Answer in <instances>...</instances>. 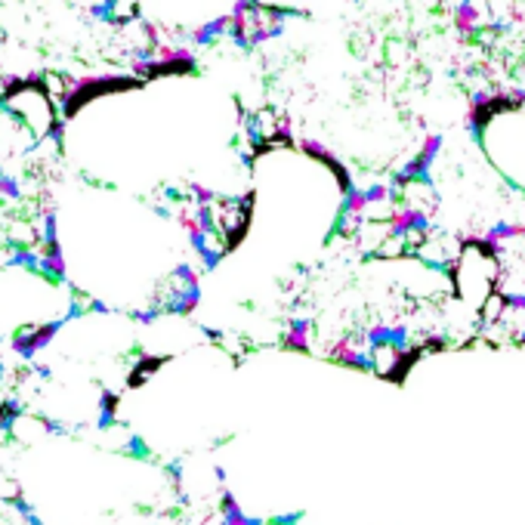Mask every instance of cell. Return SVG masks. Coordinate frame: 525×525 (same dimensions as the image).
Segmentation results:
<instances>
[{"label": "cell", "mask_w": 525, "mask_h": 525, "mask_svg": "<svg viewBox=\"0 0 525 525\" xmlns=\"http://www.w3.org/2000/svg\"><path fill=\"white\" fill-rule=\"evenodd\" d=\"M297 148L303 152L306 158H312V161H318V164H325L327 170H331L334 176H337V183H340V195H346V192H352L355 185H352V176H350V170L343 167V161L337 158L331 148H327L322 139H312V136H297Z\"/></svg>", "instance_id": "obj_3"}, {"label": "cell", "mask_w": 525, "mask_h": 525, "mask_svg": "<svg viewBox=\"0 0 525 525\" xmlns=\"http://www.w3.org/2000/svg\"><path fill=\"white\" fill-rule=\"evenodd\" d=\"M229 31H232V16H229V13L213 16V19L201 22V25L192 31V44H195V46H210V44L223 41V37H226Z\"/></svg>", "instance_id": "obj_6"}, {"label": "cell", "mask_w": 525, "mask_h": 525, "mask_svg": "<svg viewBox=\"0 0 525 525\" xmlns=\"http://www.w3.org/2000/svg\"><path fill=\"white\" fill-rule=\"evenodd\" d=\"M213 476H217V482H226V470L223 467H213Z\"/></svg>", "instance_id": "obj_10"}, {"label": "cell", "mask_w": 525, "mask_h": 525, "mask_svg": "<svg viewBox=\"0 0 525 525\" xmlns=\"http://www.w3.org/2000/svg\"><path fill=\"white\" fill-rule=\"evenodd\" d=\"M269 525H300L303 522V513L294 510V513H278V516H269L266 519Z\"/></svg>", "instance_id": "obj_9"}, {"label": "cell", "mask_w": 525, "mask_h": 525, "mask_svg": "<svg viewBox=\"0 0 525 525\" xmlns=\"http://www.w3.org/2000/svg\"><path fill=\"white\" fill-rule=\"evenodd\" d=\"M365 201H368V208H380V204H392L396 201V189H392V183H371L365 185Z\"/></svg>", "instance_id": "obj_8"}, {"label": "cell", "mask_w": 525, "mask_h": 525, "mask_svg": "<svg viewBox=\"0 0 525 525\" xmlns=\"http://www.w3.org/2000/svg\"><path fill=\"white\" fill-rule=\"evenodd\" d=\"M452 25L461 37H473V31L482 25V9L476 4H467V0L452 4Z\"/></svg>", "instance_id": "obj_7"}, {"label": "cell", "mask_w": 525, "mask_h": 525, "mask_svg": "<svg viewBox=\"0 0 525 525\" xmlns=\"http://www.w3.org/2000/svg\"><path fill=\"white\" fill-rule=\"evenodd\" d=\"M220 525H269V522L262 516H250V513L238 504L235 494L226 489L220 498Z\"/></svg>", "instance_id": "obj_5"}, {"label": "cell", "mask_w": 525, "mask_h": 525, "mask_svg": "<svg viewBox=\"0 0 525 525\" xmlns=\"http://www.w3.org/2000/svg\"><path fill=\"white\" fill-rule=\"evenodd\" d=\"M281 346L290 352H309L312 350V318L309 315H294L281 334Z\"/></svg>", "instance_id": "obj_4"}, {"label": "cell", "mask_w": 525, "mask_h": 525, "mask_svg": "<svg viewBox=\"0 0 525 525\" xmlns=\"http://www.w3.org/2000/svg\"><path fill=\"white\" fill-rule=\"evenodd\" d=\"M433 229V217L427 208H396L383 223V241L389 245H402L408 238H427Z\"/></svg>", "instance_id": "obj_2"}, {"label": "cell", "mask_w": 525, "mask_h": 525, "mask_svg": "<svg viewBox=\"0 0 525 525\" xmlns=\"http://www.w3.org/2000/svg\"><path fill=\"white\" fill-rule=\"evenodd\" d=\"M445 148V136L442 133H429L420 146V152L411 158L408 164H402L396 173H392V189L405 192L408 185H417V189H433V167L439 161Z\"/></svg>", "instance_id": "obj_1"}]
</instances>
